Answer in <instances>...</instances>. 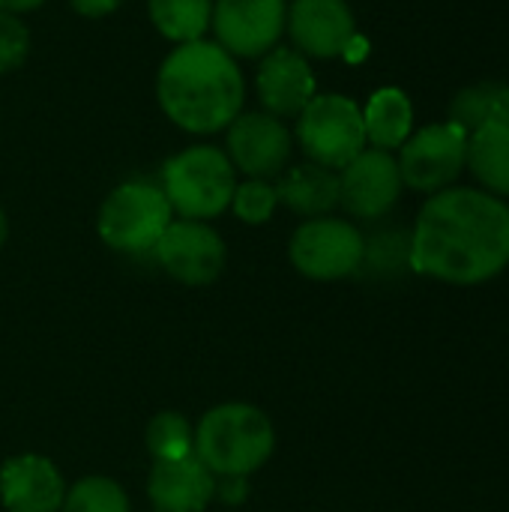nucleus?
I'll list each match as a JSON object with an SVG mask.
<instances>
[{"instance_id":"13","label":"nucleus","mask_w":509,"mask_h":512,"mask_svg":"<svg viewBox=\"0 0 509 512\" xmlns=\"http://www.w3.org/2000/svg\"><path fill=\"white\" fill-rule=\"evenodd\" d=\"M285 33L306 60H330L351 48L357 24L345 0H291Z\"/></svg>"},{"instance_id":"12","label":"nucleus","mask_w":509,"mask_h":512,"mask_svg":"<svg viewBox=\"0 0 509 512\" xmlns=\"http://www.w3.org/2000/svg\"><path fill=\"white\" fill-rule=\"evenodd\" d=\"M402 186L399 162L372 147L339 171V204L357 219H381L396 207Z\"/></svg>"},{"instance_id":"20","label":"nucleus","mask_w":509,"mask_h":512,"mask_svg":"<svg viewBox=\"0 0 509 512\" xmlns=\"http://www.w3.org/2000/svg\"><path fill=\"white\" fill-rule=\"evenodd\" d=\"M156 33L174 45L204 39L213 21V0H147Z\"/></svg>"},{"instance_id":"7","label":"nucleus","mask_w":509,"mask_h":512,"mask_svg":"<svg viewBox=\"0 0 509 512\" xmlns=\"http://www.w3.org/2000/svg\"><path fill=\"white\" fill-rule=\"evenodd\" d=\"M288 255L297 273H303L306 279L336 282L363 267L366 240L351 222L321 216V219H306L294 231Z\"/></svg>"},{"instance_id":"21","label":"nucleus","mask_w":509,"mask_h":512,"mask_svg":"<svg viewBox=\"0 0 509 512\" xmlns=\"http://www.w3.org/2000/svg\"><path fill=\"white\" fill-rule=\"evenodd\" d=\"M474 177L492 189V195H509V126H486L468 138V162Z\"/></svg>"},{"instance_id":"19","label":"nucleus","mask_w":509,"mask_h":512,"mask_svg":"<svg viewBox=\"0 0 509 512\" xmlns=\"http://www.w3.org/2000/svg\"><path fill=\"white\" fill-rule=\"evenodd\" d=\"M450 123L465 132H477L486 126H509V84L483 81L456 93L450 105Z\"/></svg>"},{"instance_id":"27","label":"nucleus","mask_w":509,"mask_h":512,"mask_svg":"<svg viewBox=\"0 0 509 512\" xmlns=\"http://www.w3.org/2000/svg\"><path fill=\"white\" fill-rule=\"evenodd\" d=\"M246 477H222V483H216V495L225 504H240L246 498Z\"/></svg>"},{"instance_id":"4","label":"nucleus","mask_w":509,"mask_h":512,"mask_svg":"<svg viewBox=\"0 0 509 512\" xmlns=\"http://www.w3.org/2000/svg\"><path fill=\"white\" fill-rule=\"evenodd\" d=\"M159 189L180 219L207 222L231 207L237 171L225 150L213 144H192L165 162Z\"/></svg>"},{"instance_id":"17","label":"nucleus","mask_w":509,"mask_h":512,"mask_svg":"<svg viewBox=\"0 0 509 512\" xmlns=\"http://www.w3.org/2000/svg\"><path fill=\"white\" fill-rule=\"evenodd\" d=\"M279 204L297 216L321 219L333 207H339V171H330L315 162H303L285 168L276 183Z\"/></svg>"},{"instance_id":"1","label":"nucleus","mask_w":509,"mask_h":512,"mask_svg":"<svg viewBox=\"0 0 509 512\" xmlns=\"http://www.w3.org/2000/svg\"><path fill=\"white\" fill-rule=\"evenodd\" d=\"M417 273L450 285H480L509 264V207L477 189L435 192L408 240Z\"/></svg>"},{"instance_id":"18","label":"nucleus","mask_w":509,"mask_h":512,"mask_svg":"<svg viewBox=\"0 0 509 512\" xmlns=\"http://www.w3.org/2000/svg\"><path fill=\"white\" fill-rule=\"evenodd\" d=\"M411 126H414V108L399 87H381L363 111L366 144L387 153L411 138Z\"/></svg>"},{"instance_id":"25","label":"nucleus","mask_w":509,"mask_h":512,"mask_svg":"<svg viewBox=\"0 0 509 512\" xmlns=\"http://www.w3.org/2000/svg\"><path fill=\"white\" fill-rule=\"evenodd\" d=\"M30 54V30L21 15L0 9V75L21 69Z\"/></svg>"},{"instance_id":"2","label":"nucleus","mask_w":509,"mask_h":512,"mask_svg":"<svg viewBox=\"0 0 509 512\" xmlns=\"http://www.w3.org/2000/svg\"><path fill=\"white\" fill-rule=\"evenodd\" d=\"M162 114L189 135H216L243 114L246 78L237 60L210 39L174 45L156 72Z\"/></svg>"},{"instance_id":"14","label":"nucleus","mask_w":509,"mask_h":512,"mask_svg":"<svg viewBox=\"0 0 509 512\" xmlns=\"http://www.w3.org/2000/svg\"><path fill=\"white\" fill-rule=\"evenodd\" d=\"M255 90L264 111L285 120L297 117L309 105V99L315 96V75L300 51L276 45L258 63Z\"/></svg>"},{"instance_id":"11","label":"nucleus","mask_w":509,"mask_h":512,"mask_svg":"<svg viewBox=\"0 0 509 512\" xmlns=\"http://www.w3.org/2000/svg\"><path fill=\"white\" fill-rule=\"evenodd\" d=\"M156 258L162 270L183 285H210L225 270V240L207 222L171 219L156 243Z\"/></svg>"},{"instance_id":"29","label":"nucleus","mask_w":509,"mask_h":512,"mask_svg":"<svg viewBox=\"0 0 509 512\" xmlns=\"http://www.w3.org/2000/svg\"><path fill=\"white\" fill-rule=\"evenodd\" d=\"M6 237H9V219H6V213L0 207V246L6 243Z\"/></svg>"},{"instance_id":"6","label":"nucleus","mask_w":509,"mask_h":512,"mask_svg":"<svg viewBox=\"0 0 509 512\" xmlns=\"http://www.w3.org/2000/svg\"><path fill=\"white\" fill-rule=\"evenodd\" d=\"M171 213L174 210L159 186L132 180L108 192L99 207L96 228L105 246L126 255H141L156 249L159 237L171 225Z\"/></svg>"},{"instance_id":"5","label":"nucleus","mask_w":509,"mask_h":512,"mask_svg":"<svg viewBox=\"0 0 509 512\" xmlns=\"http://www.w3.org/2000/svg\"><path fill=\"white\" fill-rule=\"evenodd\" d=\"M294 141H300L309 162L342 171L366 150L363 111L342 93H315L297 114Z\"/></svg>"},{"instance_id":"26","label":"nucleus","mask_w":509,"mask_h":512,"mask_svg":"<svg viewBox=\"0 0 509 512\" xmlns=\"http://www.w3.org/2000/svg\"><path fill=\"white\" fill-rule=\"evenodd\" d=\"M72 3V9L78 12V15H84V18H105V15H111L123 0H69Z\"/></svg>"},{"instance_id":"16","label":"nucleus","mask_w":509,"mask_h":512,"mask_svg":"<svg viewBox=\"0 0 509 512\" xmlns=\"http://www.w3.org/2000/svg\"><path fill=\"white\" fill-rule=\"evenodd\" d=\"M147 495L156 512H204L216 498V474L195 453L174 462H156Z\"/></svg>"},{"instance_id":"10","label":"nucleus","mask_w":509,"mask_h":512,"mask_svg":"<svg viewBox=\"0 0 509 512\" xmlns=\"http://www.w3.org/2000/svg\"><path fill=\"white\" fill-rule=\"evenodd\" d=\"M225 132V156L234 171L252 180H273L288 168L294 135L285 120L267 111H246L237 114Z\"/></svg>"},{"instance_id":"3","label":"nucleus","mask_w":509,"mask_h":512,"mask_svg":"<svg viewBox=\"0 0 509 512\" xmlns=\"http://www.w3.org/2000/svg\"><path fill=\"white\" fill-rule=\"evenodd\" d=\"M276 432L270 417L246 402L210 408L195 429V456L216 477H249L273 456Z\"/></svg>"},{"instance_id":"28","label":"nucleus","mask_w":509,"mask_h":512,"mask_svg":"<svg viewBox=\"0 0 509 512\" xmlns=\"http://www.w3.org/2000/svg\"><path fill=\"white\" fill-rule=\"evenodd\" d=\"M45 0H0V9L3 12H12V15H24V12H33L39 9Z\"/></svg>"},{"instance_id":"22","label":"nucleus","mask_w":509,"mask_h":512,"mask_svg":"<svg viewBox=\"0 0 509 512\" xmlns=\"http://www.w3.org/2000/svg\"><path fill=\"white\" fill-rule=\"evenodd\" d=\"M147 450L156 462H174L195 453V432L183 414L162 411L147 426Z\"/></svg>"},{"instance_id":"9","label":"nucleus","mask_w":509,"mask_h":512,"mask_svg":"<svg viewBox=\"0 0 509 512\" xmlns=\"http://www.w3.org/2000/svg\"><path fill=\"white\" fill-rule=\"evenodd\" d=\"M468 162V132L456 123H435L402 144L399 174L417 192H444Z\"/></svg>"},{"instance_id":"24","label":"nucleus","mask_w":509,"mask_h":512,"mask_svg":"<svg viewBox=\"0 0 509 512\" xmlns=\"http://www.w3.org/2000/svg\"><path fill=\"white\" fill-rule=\"evenodd\" d=\"M279 207V195H276V183L270 180H243L237 183L234 189V198H231V210L240 222L246 225H264L273 219Z\"/></svg>"},{"instance_id":"8","label":"nucleus","mask_w":509,"mask_h":512,"mask_svg":"<svg viewBox=\"0 0 509 512\" xmlns=\"http://www.w3.org/2000/svg\"><path fill=\"white\" fill-rule=\"evenodd\" d=\"M288 0H213V42L234 60H255L273 51L285 33Z\"/></svg>"},{"instance_id":"23","label":"nucleus","mask_w":509,"mask_h":512,"mask_svg":"<svg viewBox=\"0 0 509 512\" xmlns=\"http://www.w3.org/2000/svg\"><path fill=\"white\" fill-rule=\"evenodd\" d=\"M60 512H129V498L108 477H84L66 489Z\"/></svg>"},{"instance_id":"15","label":"nucleus","mask_w":509,"mask_h":512,"mask_svg":"<svg viewBox=\"0 0 509 512\" xmlns=\"http://www.w3.org/2000/svg\"><path fill=\"white\" fill-rule=\"evenodd\" d=\"M66 483L57 465L39 453H21L0 468V501L9 512H60Z\"/></svg>"}]
</instances>
